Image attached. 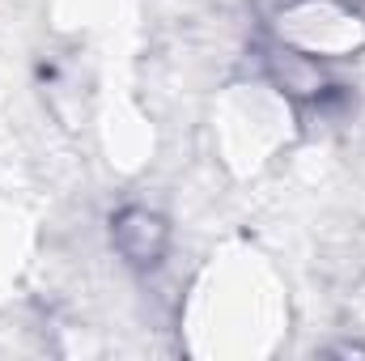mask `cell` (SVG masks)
Listing matches in <instances>:
<instances>
[{"label": "cell", "mask_w": 365, "mask_h": 361, "mask_svg": "<svg viewBox=\"0 0 365 361\" xmlns=\"http://www.w3.org/2000/svg\"><path fill=\"white\" fill-rule=\"evenodd\" d=\"M110 243H115V251H119L128 264L149 268V264H158V260L166 255L170 230H166V221H162L158 213H149V208H123V213L110 221Z\"/></svg>", "instance_id": "1"}]
</instances>
